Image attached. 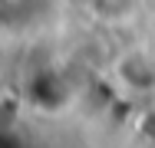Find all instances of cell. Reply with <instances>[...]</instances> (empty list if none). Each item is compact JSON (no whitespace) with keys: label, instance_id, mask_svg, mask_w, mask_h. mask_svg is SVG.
I'll list each match as a JSON object with an SVG mask.
<instances>
[{"label":"cell","instance_id":"cell-2","mask_svg":"<svg viewBox=\"0 0 155 148\" xmlns=\"http://www.w3.org/2000/svg\"><path fill=\"white\" fill-rule=\"evenodd\" d=\"M83 7L93 20L116 27V23H129L142 10V0H83Z\"/></svg>","mask_w":155,"mask_h":148},{"label":"cell","instance_id":"cell-1","mask_svg":"<svg viewBox=\"0 0 155 148\" xmlns=\"http://www.w3.org/2000/svg\"><path fill=\"white\" fill-rule=\"evenodd\" d=\"M112 82L132 99H155V50L152 46H125L112 56Z\"/></svg>","mask_w":155,"mask_h":148}]
</instances>
